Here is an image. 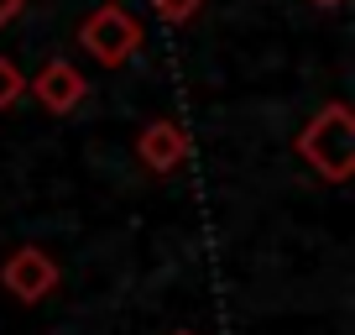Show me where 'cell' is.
<instances>
[{"mask_svg": "<svg viewBox=\"0 0 355 335\" xmlns=\"http://www.w3.org/2000/svg\"><path fill=\"white\" fill-rule=\"evenodd\" d=\"M173 335H193V330H173Z\"/></svg>", "mask_w": 355, "mask_h": 335, "instance_id": "obj_10", "label": "cell"}, {"mask_svg": "<svg viewBox=\"0 0 355 335\" xmlns=\"http://www.w3.org/2000/svg\"><path fill=\"white\" fill-rule=\"evenodd\" d=\"M152 11L162 16L167 26H183V22H193V16L204 11V0H152Z\"/></svg>", "mask_w": 355, "mask_h": 335, "instance_id": "obj_7", "label": "cell"}, {"mask_svg": "<svg viewBox=\"0 0 355 335\" xmlns=\"http://www.w3.org/2000/svg\"><path fill=\"white\" fill-rule=\"evenodd\" d=\"M26 90H32V95H37V100H42L53 115H68V111H78V105H84L89 84H84V74H78L73 63L53 58V63H47L37 79H26Z\"/></svg>", "mask_w": 355, "mask_h": 335, "instance_id": "obj_4", "label": "cell"}, {"mask_svg": "<svg viewBox=\"0 0 355 335\" xmlns=\"http://www.w3.org/2000/svg\"><path fill=\"white\" fill-rule=\"evenodd\" d=\"M21 11H26V0H0V26H11Z\"/></svg>", "mask_w": 355, "mask_h": 335, "instance_id": "obj_8", "label": "cell"}, {"mask_svg": "<svg viewBox=\"0 0 355 335\" xmlns=\"http://www.w3.org/2000/svg\"><path fill=\"white\" fill-rule=\"evenodd\" d=\"M298 157L329 183H345L355 173V111L345 100H329L324 111L309 115L298 131Z\"/></svg>", "mask_w": 355, "mask_h": 335, "instance_id": "obj_1", "label": "cell"}, {"mask_svg": "<svg viewBox=\"0 0 355 335\" xmlns=\"http://www.w3.org/2000/svg\"><path fill=\"white\" fill-rule=\"evenodd\" d=\"M313 6H340V0H313Z\"/></svg>", "mask_w": 355, "mask_h": 335, "instance_id": "obj_9", "label": "cell"}, {"mask_svg": "<svg viewBox=\"0 0 355 335\" xmlns=\"http://www.w3.org/2000/svg\"><path fill=\"white\" fill-rule=\"evenodd\" d=\"M136 157H141L146 173H173V168H183V157H189V136L173 121H146L141 136H136Z\"/></svg>", "mask_w": 355, "mask_h": 335, "instance_id": "obj_5", "label": "cell"}, {"mask_svg": "<svg viewBox=\"0 0 355 335\" xmlns=\"http://www.w3.org/2000/svg\"><path fill=\"white\" fill-rule=\"evenodd\" d=\"M78 47L100 68H121V63H131L136 47H141V26H136V16L125 11V6H94V11L78 22Z\"/></svg>", "mask_w": 355, "mask_h": 335, "instance_id": "obj_2", "label": "cell"}, {"mask_svg": "<svg viewBox=\"0 0 355 335\" xmlns=\"http://www.w3.org/2000/svg\"><path fill=\"white\" fill-rule=\"evenodd\" d=\"M0 283H6V293L21 304H42L47 293L58 288V262L47 257L42 246H16L11 257H6V268H0Z\"/></svg>", "mask_w": 355, "mask_h": 335, "instance_id": "obj_3", "label": "cell"}, {"mask_svg": "<svg viewBox=\"0 0 355 335\" xmlns=\"http://www.w3.org/2000/svg\"><path fill=\"white\" fill-rule=\"evenodd\" d=\"M26 95V79H21V68L11 63V58H0V111H11L16 100Z\"/></svg>", "mask_w": 355, "mask_h": 335, "instance_id": "obj_6", "label": "cell"}]
</instances>
